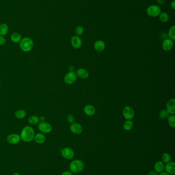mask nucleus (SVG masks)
Masks as SVG:
<instances>
[{
	"label": "nucleus",
	"mask_w": 175,
	"mask_h": 175,
	"mask_svg": "<svg viewBox=\"0 0 175 175\" xmlns=\"http://www.w3.org/2000/svg\"><path fill=\"white\" fill-rule=\"evenodd\" d=\"M35 135V131L33 128L30 126H26L22 129L20 137L23 141L28 142L33 141Z\"/></svg>",
	"instance_id": "f257e3e1"
},
{
	"label": "nucleus",
	"mask_w": 175,
	"mask_h": 175,
	"mask_svg": "<svg viewBox=\"0 0 175 175\" xmlns=\"http://www.w3.org/2000/svg\"><path fill=\"white\" fill-rule=\"evenodd\" d=\"M33 42L29 38H24L20 42V48L23 51L27 52L30 51L33 47Z\"/></svg>",
	"instance_id": "f03ea898"
},
{
	"label": "nucleus",
	"mask_w": 175,
	"mask_h": 175,
	"mask_svg": "<svg viewBox=\"0 0 175 175\" xmlns=\"http://www.w3.org/2000/svg\"><path fill=\"white\" fill-rule=\"evenodd\" d=\"M84 168V164L80 160H74L69 165V169L72 173L78 174L81 172Z\"/></svg>",
	"instance_id": "7ed1b4c3"
},
{
	"label": "nucleus",
	"mask_w": 175,
	"mask_h": 175,
	"mask_svg": "<svg viewBox=\"0 0 175 175\" xmlns=\"http://www.w3.org/2000/svg\"><path fill=\"white\" fill-rule=\"evenodd\" d=\"M161 12V9L160 7L157 5H152L148 7L146 9V13L147 15L152 17H159Z\"/></svg>",
	"instance_id": "20e7f679"
},
{
	"label": "nucleus",
	"mask_w": 175,
	"mask_h": 175,
	"mask_svg": "<svg viewBox=\"0 0 175 175\" xmlns=\"http://www.w3.org/2000/svg\"><path fill=\"white\" fill-rule=\"evenodd\" d=\"M77 79V75L74 71H69L65 75L64 81L67 85H72L76 82Z\"/></svg>",
	"instance_id": "39448f33"
},
{
	"label": "nucleus",
	"mask_w": 175,
	"mask_h": 175,
	"mask_svg": "<svg viewBox=\"0 0 175 175\" xmlns=\"http://www.w3.org/2000/svg\"><path fill=\"white\" fill-rule=\"evenodd\" d=\"M123 115L126 119L130 120L132 119L135 116L134 109L130 106H126L123 110Z\"/></svg>",
	"instance_id": "423d86ee"
},
{
	"label": "nucleus",
	"mask_w": 175,
	"mask_h": 175,
	"mask_svg": "<svg viewBox=\"0 0 175 175\" xmlns=\"http://www.w3.org/2000/svg\"><path fill=\"white\" fill-rule=\"evenodd\" d=\"M38 128L41 132L47 134L50 132L52 130V126L49 123L47 122H41L39 123Z\"/></svg>",
	"instance_id": "0eeeda50"
},
{
	"label": "nucleus",
	"mask_w": 175,
	"mask_h": 175,
	"mask_svg": "<svg viewBox=\"0 0 175 175\" xmlns=\"http://www.w3.org/2000/svg\"><path fill=\"white\" fill-rule=\"evenodd\" d=\"M61 154L64 158L66 159H71L74 158L75 153L73 149L69 147H65L61 151Z\"/></svg>",
	"instance_id": "6e6552de"
},
{
	"label": "nucleus",
	"mask_w": 175,
	"mask_h": 175,
	"mask_svg": "<svg viewBox=\"0 0 175 175\" xmlns=\"http://www.w3.org/2000/svg\"><path fill=\"white\" fill-rule=\"evenodd\" d=\"M71 44L75 49H79L82 45V42L80 37L77 35L73 36L71 39Z\"/></svg>",
	"instance_id": "1a4fd4ad"
},
{
	"label": "nucleus",
	"mask_w": 175,
	"mask_h": 175,
	"mask_svg": "<svg viewBox=\"0 0 175 175\" xmlns=\"http://www.w3.org/2000/svg\"><path fill=\"white\" fill-rule=\"evenodd\" d=\"M70 130L71 132L74 134L79 135L82 132L83 128L80 124L74 122L71 124L70 126Z\"/></svg>",
	"instance_id": "9d476101"
},
{
	"label": "nucleus",
	"mask_w": 175,
	"mask_h": 175,
	"mask_svg": "<svg viewBox=\"0 0 175 175\" xmlns=\"http://www.w3.org/2000/svg\"><path fill=\"white\" fill-rule=\"evenodd\" d=\"M174 46L173 41L171 39H167L164 40L162 44V49L165 51H169L171 50Z\"/></svg>",
	"instance_id": "9b49d317"
},
{
	"label": "nucleus",
	"mask_w": 175,
	"mask_h": 175,
	"mask_svg": "<svg viewBox=\"0 0 175 175\" xmlns=\"http://www.w3.org/2000/svg\"><path fill=\"white\" fill-rule=\"evenodd\" d=\"M167 110L169 114L174 115L175 114V99L172 98L169 99L166 105Z\"/></svg>",
	"instance_id": "f8f14e48"
},
{
	"label": "nucleus",
	"mask_w": 175,
	"mask_h": 175,
	"mask_svg": "<svg viewBox=\"0 0 175 175\" xmlns=\"http://www.w3.org/2000/svg\"><path fill=\"white\" fill-rule=\"evenodd\" d=\"M21 140V137L19 135L16 134H11L8 136L7 138V140L10 144H17Z\"/></svg>",
	"instance_id": "ddd939ff"
},
{
	"label": "nucleus",
	"mask_w": 175,
	"mask_h": 175,
	"mask_svg": "<svg viewBox=\"0 0 175 175\" xmlns=\"http://www.w3.org/2000/svg\"><path fill=\"white\" fill-rule=\"evenodd\" d=\"M164 170L169 175H174L175 174V163L174 162H169L165 165Z\"/></svg>",
	"instance_id": "4468645a"
},
{
	"label": "nucleus",
	"mask_w": 175,
	"mask_h": 175,
	"mask_svg": "<svg viewBox=\"0 0 175 175\" xmlns=\"http://www.w3.org/2000/svg\"><path fill=\"white\" fill-rule=\"evenodd\" d=\"M76 73L78 76L82 79H86L89 76V72L84 68L78 69Z\"/></svg>",
	"instance_id": "2eb2a0df"
},
{
	"label": "nucleus",
	"mask_w": 175,
	"mask_h": 175,
	"mask_svg": "<svg viewBox=\"0 0 175 175\" xmlns=\"http://www.w3.org/2000/svg\"><path fill=\"white\" fill-rule=\"evenodd\" d=\"M84 112L86 115L89 116L93 115L96 113L95 108L93 105H87L84 107Z\"/></svg>",
	"instance_id": "dca6fc26"
},
{
	"label": "nucleus",
	"mask_w": 175,
	"mask_h": 175,
	"mask_svg": "<svg viewBox=\"0 0 175 175\" xmlns=\"http://www.w3.org/2000/svg\"><path fill=\"white\" fill-rule=\"evenodd\" d=\"M105 48V44L101 40L96 41L94 44V48L98 52H101L104 50Z\"/></svg>",
	"instance_id": "f3484780"
},
{
	"label": "nucleus",
	"mask_w": 175,
	"mask_h": 175,
	"mask_svg": "<svg viewBox=\"0 0 175 175\" xmlns=\"http://www.w3.org/2000/svg\"><path fill=\"white\" fill-rule=\"evenodd\" d=\"M165 167L164 163L162 161H157L154 165V169L158 173H160L163 172Z\"/></svg>",
	"instance_id": "a211bd4d"
},
{
	"label": "nucleus",
	"mask_w": 175,
	"mask_h": 175,
	"mask_svg": "<svg viewBox=\"0 0 175 175\" xmlns=\"http://www.w3.org/2000/svg\"><path fill=\"white\" fill-rule=\"evenodd\" d=\"M34 139L36 143L41 144L44 143L45 141V137L42 133H38L35 135Z\"/></svg>",
	"instance_id": "6ab92c4d"
},
{
	"label": "nucleus",
	"mask_w": 175,
	"mask_h": 175,
	"mask_svg": "<svg viewBox=\"0 0 175 175\" xmlns=\"http://www.w3.org/2000/svg\"><path fill=\"white\" fill-rule=\"evenodd\" d=\"M10 39H11V41L13 43H20V41H21V40H22V36H21V35L19 33L14 32L11 34Z\"/></svg>",
	"instance_id": "aec40b11"
},
{
	"label": "nucleus",
	"mask_w": 175,
	"mask_h": 175,
	"mask_svg": "<svg viewBox=\"0 0 175 175\" xmlns=\"http://www.w3.org/2000/svg\"><path fill=\"white\" fill-rule=\"evenodd\" d=\"M8 26L6 24L2 23L0 24V35H6L8 32Z\"/></svg>",
	"instance_id": "412c9836"
},
{
	"label": "nucleus",
	"mask_w": 175,
	"mask_h": 175,
	"mask_svg": "<svg viewBox=\"0 0 175 175\" xmlns=\"http://www.w3.org/2000/svg\"><path fill=\"white\" fill-rule=\"evenodd\" d=\"M40 121V118L36 115L31 116L28 118V122L31 125H36Z\"/></svg>",
	"instance_id": "4be33fe9"
},
{
	"label": "nucleus",
	"mask_w": 175,
	"mask_h": 175,
	"mask_svg": "<svg viewBox=\"0 0 175 175\" xmlns=\"http://www.w3.org/2000/svg\"><path fill=\"white\" fill-rule=\"evenodd\" d=\"M134 126L133 122L130 120H126L124 122L123 124V128L126 131H130L132 130Z\"/></svg>",
	"instance_id": "5701e85b"
},
{
	"label": "nucleus",
	"mask_w": 175,
	"mask_h": 175,
	"mask_svg": "<svg viewBox=\"0 0 175 175\" xmlns=\"http://www.w3.org/2000/svg\"><path fill=\"white\" fill-rule=\"evenodd\" d=\"M159 17L160 21L162 23H166L169 21V14L165 12H161L159 15Z\"/></svg>",
	"instance_id": "b1692460"
},
{
	"label": "nucleus",
	"mask_w": 175,
	"mask_h": 175,
	"mask_svg": "<svg viewBox=\"0 0 175 175\" xmlns=\"http://www.w3.org/2000/svg\"><path fill=\"white\" fill-rule=\"evenodd\" d=\"M26 115V111H24L23 110H19L15 112V117L17 118L18 119H23L25 117Z\"/></svg>",
	"instance_id": "393cba45"
},
{
	"label": "nucleus",
	"mask_w": 175,
	"mask_h": 175,
	"mask_svg": "<svg viewBox=\"0 0 175 175\" xmlns=\"http://www.w3.org/2000/svg\"><path fill=\"white\" fill-rule=\"evenodd\" d=\"M168 36L169 39L172 41H174L175 40V26L173 25L171 28H169L168 32Z\"/></svg>",
	"instance_id": "a878e982"
},
{
	"label": "nucleus",
	"mask_w": 175,
	"mask_h": 175,
	"mask_svg": "<svg viewBox=\"0 0 175 175\" xmlns=\"http://www.w3.org/2000/svg\"><path fill=\"white\" fill-rule=\"evenodd\" d=\"M167 118V122L169 126L172 128H175V116L173 114L169 115Z\"/></svg>",
	"instance_id": "bb28decb"
},
{
	"label": "nucleus",
	"mask_w": 175,
	"mask_h": 175,
	"mask_svg": "<svg viewBox=\"0 0 175 175\" xmlns=\"http://www.w3.org/2000/svg\"><path fill=\"white\" fill-rule=\"evenodd\" d=\"M162 162L164 163H167L171 161V156L170 154L167 153H164L162 155Z\"/></svg>",
	"instance_id": "cd10ccee"
},
{
	"label": "nucleus",
	"mask_w": 175,
	"mask_h": 175,
	"mask_svg": "<svg viewBox=\"0 0 175 175\" xmlns=\"http://www.w3.org/2000/svg\"><path fill=\"white\" fill-rule=\"evenodd\" d=\"M169 113L167 112V110H162L160 111V113L159 114V117L162 119H167V118L169 117Z\"/></svg>",
	"instance_id": "c85d7f7f"
},
{
	"label": "nucleus",
	"mask_w": 175,
	"mask_h": 175,
	"mask_svg": "<svg viewBox=\"0 0 175 175\" xmlns=\"http://www.w3.org/2000/svg\"><path fill=\"white\" fill-rule=\"evenodd\" d=\"M84 31V27L81 26L77 27L76 29H75V33H76V35L77 36H80V35H82L83 34Z\"/></svg>",
	"instance_id": "c756f323"
},
{
	"label": "nucleus",
	"mask_w": 175,
	"mask_h": 175,
	"mask_svg": "<svg viewBox=\"0 0 175 175\" xmlns=\"http://www.w3.org/2000/svg\"><path fill=\"white\" fill-rule=\"evenodd\" d=\"M67 122H68L70 124H73L75 122V118L74 116L72 115H69L67 116Z\"/></svg>",
	"instance_id": "7c9ffc66"
},
{
	"label": "nucleus",
	"mask_w": 175,
	"mask_h": 175,
	"mask_svg": "<svg viewBox=\"0 0 175 175\" xmlns=\"http://www.w3.org/2000/svg\"><path fill=\"white\" fill-rule=\"evenodd\" d=\"M6 43V39L4 36L0 35V45H3Z\"/></svg>",
	"instance_id": "2f4dec72"
},
{
	"label": "nucleus",
	"mask_w": 175,
	"mask_h": 175,
	"mask_svg": "<svg viewBox=\"0 0 175 175\" xmlns=\"http://www.w3.org/2000/svg\"><path fill=\"white\" fill-rule=\"evenodd\" d=\"M147 175H159L158 173L155 171H151L149 172V173H148Z\"/></svg>",
	"instance_id": "473e14b6"
},
{
	"label": "nucleus",
	"mask_w": 175,
	"mask_h": 175,
	"mask_svg": "<svg viewBox=\"0 0 175 175\" xmlns=\"http://www.w3.org/2000/svg\"><path fill=\"white\" fill-rule=\"evenodd\" d=\"M61 175H73L72 174V172H71V171H65V172H64Z\"/></svg>",
	"instance_id": "72a5a7b5"
},
{
	"label": "nucleus",
	"mask_w": 175,
	"mask_h": 175,
	"mask_svg": "<svg viewBox=\"0 0 175 175\" xmlns=\"http://www.w3.org/2000/svg\"><path fill=\"white\" fill-rule=\"evenodd\" d=\"M157 2L158 4L162 5L164 4V3H165V0H157Z\"/></svg>",
	"instance_id": "f704fd0d"
},
{
	"label": "nucleus",
	"mask_w": 175,
	"mask_h": 175,
	"mask_svg": "<svg viewBox=\"0 0 175 175\" xmlns=\"http://www.w3.org/2000/svg\"><path fill=\"white\" fill-rule=\"evenodd\" d=\"M171 6L172 7V8L175 10V1H173L172 2H171Z\"/></svg>",
	"instance_id": "c9c22d12"
},
{
	"label": "nucleus",
	"mask_w": 175,
	"mask_h": 175,
	"mask_svg": "<svg viewBox=\"0 0 175 175\" xmlns=\"http://www.w3.org/2000/svg\"><path fill=\"white\" fill-rule=\"evenodd\" d=\"M159 175H169V174L167 173L166 172H162L161 173H159Z\"/></svg>",
	"instance_id": "e433bc0d"
},
{
	"label": "nucleus",
	"mask_w": 175,
	"mask_h": 175,
	"mask_svg": "<svg viewBox=\"0 0 175 175\" xmlns=\"http://www.w3.org/2000/svg\"><path fill=\"white\" fill-rule=\"evenodd\" d=\"M69 70L70 71H74V70H75V68H74V67L73 66H70L69 67Z\"/></svg>",
	"instance_id": "4c0bfd02"
},
{
	"label": "nucleus",
	"mask_w": 175,
	"mask_h": 175,
	"mask_svg": "<svg viewBox=\"0 0 175 175\" xmlns=\"http://www.w3.org/2000/svg\"><path fill=\"white\" fill-rule=\"evenodd\" d=\"M45 119V118L44 117V116H42L40 118V120H41V122H44Z\"/></svg>",
	"instance_id": "58836bf2"
},
{
	"label": "nucleus",
	"mask_w": 175,
	"mask_h": 175,
	"mask_svg": "<svg viewBox=\"0 0 175 175\" xmlns=\"http://www.w3.org/2000/svg\"><path fill=\"white\" fill-rule=\"evenodd\" d=\"M13 175H19V174L17 173H15L13 174Z\"/></svg>",
	"instance_id": "ea45409f"
},
{
	"label": "nucleus",
	"mask_w": 175,
	"mask_h": 175,
	"mask_svg": "<svg viewBox=\"0 0 175 175\" xmlns=\"http://www.w3.org/2000/svg\"><path fill=\"white\" fill-rule=\"evenodd\" d=\"M0 88H1V84H0Z\"/></svg>",
	"instance_id": "a19ab883"
}]
</instances>
